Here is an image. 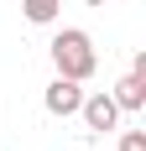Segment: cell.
I'll return each mask as SVG.
<instances>
[{
	"label": "cell",
	"mask_w": 146,
	"mask_h": 151,
	"mask_svg": "<svg viewBox=\"0 0 146 151\" xmlns=\"http://www.w3.org/2000/svg\"><path fill=\"white\" fill-rule=\"evenodd\" d=\"M52 63H58V73L63 78H94V68H99V52H94V42H89V31L68 26L52 37Z\"/></svg>",
	"instance_id": "6da1fadb"
},
{
	"label": "cell",
	"mask_w": 146,
	"mask_h": 151,
	"mask_svg": "<svg viewBox=\"0 0 146 151\" xmlns=\"http://www.w3.org/2000/svg\"><path fill=\"white\" fill-rule=\"evenodd\" d=\"M42 104H47V115H63V120H68V115H78V104H84V89H78V78H52V83H47V94H42Z\"/></svg>",
	"instance_id": "7a4b0ae2"
},
{
	"label": "cell",
	"mask_w": 146,
	"mask_h": 151,
	"mask_svg": "<svg viewBox=\"0 0 146 151\" xmlns=\"http://www.w3.org/2000/svg\"><path fill=\"white\" fill-rule=\"evenodd\" d=\"M78 115H84V125H89V130H115V120H120V104L110 99V94H84Z\"/></svg>",
	"instance_id": "3957f363"
},
{
	"label": "cell",
	"mask_w": 146,
	"mask_h": 151,
	"mask_svg": "<svg viewBox=\"0 0 146 151\" xmlns=\"http://www.w3.org/2000/svg\"><path fill=\"white\" fill-rule=\"evenodd\" d=\"M110 99H115L120 109H141V104H146V78H141V73H125V78L115 83Z\"/></svg>",
	"instance_id": "277c9868"
},
{
	"label": "cell",
	"mask_w": 146,
	"mask_h": 151,
	"mask_svg": "<svg viewBox=\"0 0 146 151\" xmlns=\"http://www.w3.org/2000/svg\"><path fill=\"white\" fill-rule=\"evenodd\" d=\"M58 5H63V0H21V11H26V21H37V26H47V21H58Z\"/></svg>",
	"instance_id": "5b68a950"
},
{
	"label": "cell",
	"mask_w": 146,
	"mask_h": 151,
	"mask_svg": "<svg viewBox=\"0 0 146 151\" xmlns=\"http://www.w3.org/2000/svg\"><path fill=\"white\" fill-rule=\"evenodd\" d=\"M120 151H146V136L141 130H125V136H120Z\"/></svg>",
	"instance_id": "8992f818"
},
{
	"label": "cell",
	"mask_w": 146,
	"mask_h": 151,
	"mask_svg": "<svg viewBox=\"0 0 146 151\" xmlns=\"http://www.w3.org/2000/svg\"><path fill=\"white\" fill-rule=\"evenodd\" d=\"M84 5H104V0H84Z\"/></svg>",
	"instance_id": "52a82bcc"
}]
</instances>
